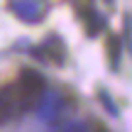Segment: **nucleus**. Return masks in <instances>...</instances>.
<instances>
[{
	"label": "nucleus",
	"mask_w": 132,
	"mask_h": 132,
	"mask_svg": "<svg viewBox=\"0 0 132 132\" xmlns=\"http://www.w3.org/2000/svg\"><path fill=\"white\" fill-rule=\"evenodd\" d=\"M73 7H76L78 17L83 20V24H86V37H98V34L108 27V20L95 7H90V5H86V3H76Z\"/></svg>",
	"instance_id": "obj_5"
},
{
	"label": "nucleus",
	"mask_w": 132,
	"mask_h": 132,
	"mask_svg": "<svg viewBox=\"0 0 132 132\" xmlns=\"http://www.w3.org/2000/svg\"><path fill=\"white\" fill-rule=\"evenodd\" d=\"M54 130H64V132H78V130H88L86 122H59L54 125Z\"/></svg>",
	"instance_id": "obj_9"
},
{
	"label": "nucleus",
	"mask_w": 132,
	"mask_h": 132,
	"mask_svg": "<svg viewBox=\"0 0 132 132\" xmlns=\"http://www.w3.org/2000/svg\"><path fill=\"white\" fill-rule=\"evenodd\" d=\"M98 98H100V103H103V108L108 110L113 118H118V115H120V108L115 105V100L110 98V93H108L105 88H98Z\"/></svg>",
	"instance_id": "obj_8"
},
{
	"label": "nucleus",
	"mask_w": 132,
	"mask_h": 132,
	"mask_svg": "<svg viewBox=\"0 0 132 132\" xmlns=\"http://www.w3.org/2000/svg\"><path fill=\"white\" fill-rule=\"evenodd\" d=\"M37 98H39V103H37L39 120H44V122H54V120L59 118V113L64 110V98L56 93V90H47V88H44Z\"/></svg>",
	"instance_id": "obj_4"
},
{
	"label": "nucleus",
	"mask_w": 132,
	"mask_h": 132,
	"mask_svg": "<svg viewBox=\"0 0 132 132\" xmlns=\"http://www.w3.org/2000/svg\"><path fill=\"white\" fill-rule=\"evenodd\" d=\"M122 22H125V42H130V15H125Z\"/></svg>",
	"instance_id": "obj_10"
},
{
	"label": "nucleus",
	"mask_w": 132,
	"mask_h": 132,
	"mask_svg": "<svg viewBox=\"0 0 132 132\" xmlns=\"http://www.w3.org/2000/svg\"><path fill=\"white\" fill-rule=\"evenodd\" d=\"M15 88H17V95H20V113H24V110L34 103V98L47 88V83H44V76L39 73V71H34V69H22L20 81H17Z\"/></svg>",
	"instance_id": "obj_1"
},
{
	"label": "nucleus",
	"mask_w": 132,
	"mask_h": 132,
	"mask_svg": "<svg viewBox=\"0 0 132 132\" xmlns=\"http://www.w3.org/2000/svg\"><path fill=\"white\" fill-rule=\"evenodd\" d=\"M120 54H122V42H120L118 34H110L108 37V61H110L113 71L120 69Z\"/></svg>",
	"instance_id": "obj_7"
},
{
	"label": "nucleus",
	"mask_w": 132,
	"mask_h": 132,
	"mask_svg": "<svg viewBox=\"0 0 132 132\" xmlns=\"http://www.w3.org/2000/svg\"><path fill=\"white\" fill-rule=\"evenodd\" d=\"M105 5H115V0H105Z\"/></svg>",
	"instance_id": "obj_11"
},
{
	"label": "nucleus",
	"mask_w": 132,
	"mask_h": 132,
	"mask_svg": "<svg viewBox=\"0 0 132 132\" xmlns=\"http://www.w3.org/2000/svg\"><path fill=\"white\" fill-rule=\"evenodd\" d=\"M15 113H20V95H17V88H12V86L0 88V122L10 120Z\"/></svg>",
	"instance_id": "obj_6"
},
{
	"label": "nucleus",
	"mask_w": 132,
	"mask_h": 132,
	"mask_svg": "<svg viewBox=\"0 0 132 132\" xmlns=\"http://www.w3.org/2000/svg\"><path fill=\"white\" fill-rule=\"evenodd\" d=\"M34 59H39V61L44 64H52V66H61L66 61V47H64V39L56 37V34H49L47 39H44L39 47H34L32 52Z\"/></svg>",
	"instance_id": "obj_3"
},
{
	"label": "nucleus",
	"mask_w": 132,
	"mask_h": 132,
	"mask_svg": "<svg viewBox=\"0 0 132 132\" xmlns=\"http://www.w3.org/2000/svg\"><path fill=\"white\" fill-rule=\"evenodd\" d=\"M7 5H10V12L17 20L29 22V24L44 20V15L49 12V3L47 0H7Z\"/></svg>",
	"instance_id": "obj_2"
}]
</instances>
